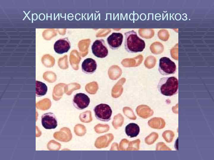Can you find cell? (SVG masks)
<instances>
[{
	"label": "cell",
	"mask_w": 214,
	"mask_h": 160,
	"mask_svg": "<svg viewBox=\"0 0 214 160\" xmlns=\"http://www.w3.org/2000/svg\"><path fill=\"white\" fill-rule=\"evenodd\" d=\"M124 35V47L127 52L133 53L143 51L145 47V42L136 32L132 30L125 33Z\"/></svg>",
	"instance_id": "obj_1"
},
{
	"label": "cell",
	"mask_w": 214,
	"mask_h": 160,
	"mask_svg": "<svg viewBox=\"0 0 214 160\" xmlns=\"http://www.w3.org/2000/svg\"><path fill=\"white\" fill-rule=\"evenodd\" d=\"M178 81L175 76L161 78L158 84L157 88L160 93L165 96H171L178 91Z\"/></svg>",
	"instance_id": "obj_2"
},
{
	"label": "cell",
	"mask_w": 214,
	"mask_h": 160,
	"mask_svg": "<svg viewBox=\"0 0 214 160\" xmlns=\"http://www.w3.org/2000/svg\"><path fill=\"white\" fill-rule=\"evenodd\" d=\"M176 70L175 63L167 57H162L159 60L158 71L163 75H168L174 74Z\"/></svg>",
	"instance_id": "obj_3"
},
{
	"label": "cell",
	"mask_w": 214,
	"mask_h": 160,
	"mask_svg": "<svg viewBox=\"0 0 214 160\" xmlns=\"http://www.w3.org/2000/svg\"><path fill=\"white\" fill-rule=\"evenodd\" d=\"M96 118L103 121H108L111 119L112 110L109 105L105 103H101L96 105L94 109Z\"/></svg>",
	"instance_id": "obj_4"
},
{
	"label": "cell",
	"mask_w": 214,
	"mask_h": 160,
	"mask_svg": "<svg viewBox=\"0 0 214 160\" xmlns=\"http://www.w3.org/2000/svg\"><path fill=\"white\" fill-rule=\"evenodd\" d=\"M91 49L93 55L98 58H105L108 54V48L105 41L102 39L96 40L92 45Z\"/></svg>",
	"instance_id": "obj_5"
},
{
	"label": "cell",
	"mask_w": 214,
	"mask_h": 160,
	"mask_svg": "<svg viewBox=\"0 0 214 160\" xmlns=\"http://www.w3.org/2000/svg\"><path fill=\"white\" fill-rule=\"evenodd\" d=\"M72 102L73 105L77 109L83 110L89 106L90 102V98L84 93H78L74 95Z\"/></svg>",
	"instance_id": "obj_6"
},
{
	"label": "cell",
	"mask_w": 214,
	"mask_h": 160,
	"mask_svg": "<svg viewBox=\"0 0 214 160\" xmlns=\"http://www.w3.org/2000/svg\"><path fill=\"white\" fill-rule=\"evenodd\" d=\"M41 124L46 129H55L57 126V121L55 114L49 112L43 114L41 116Z\"/></svg>",
	"instance_id": "obj_7"
},
{
	"label": "cell",
	"mask_w": 214,
	"mask_h": 160,
	"mask_svg": "<svg viewBox=\"0 0 214 160\" xmlns=\"http://www.w3.org/2000/svg\"><path fill=\"white\" fill-rule=\"evenodd\" d=\"M123 39V36L121 33L113 32L107 38V44L113 49H118L121 46Z\"/></svg>",
	"instance_id": "obj_8"
},
{
	"label": "cell",
	"mask_w": 214,
	"mask_h": 160,
	"mask_svg": "<svg viewBox=\"0 0 214 160\" xmlns=\"http://www.w3.org/2000/svg\"><path fill=\"white\" fill-rule=\"evenodd\" d=\"M71 47L70 43L67 38L58 39L54 45L55 52L60 54L67 52L70 49Z\"/></svg>",
	"instance_id": "obj_9"
},
{
	"label": "cell",
	"mask_w": 214,
	"mask_h": 160,
	"mask_svg": "<svg viewBox=\"0 0 214 160\" xmlns=\"http://www.w3.org/2000/svg\"><path fill=\"white\" fill-rule=\"evenodd\" d=\"M97 64L94 59L88 58L85 59L81 64V68L83 71L86 74H92L96 70Z\"/></svg>",
	"instance_id": "obj_10"
},
{
	"label": "cell",
	"mask_w": 214,
	"mask_h": 160,
	"mask_svg": "<svg viewBox=\"0 0 214 160\" xmlns=\"http://www.w3.org/2000/svg\"><path fill=\"white\" fill-rule=\"evenodd\" d=\"M125 132L128 136L130 137H135L139 134L140 128L137 124L133 123H130L125 127Z\"/></svg>",
	"instance_id": "obj_11"
},
{
	"label": "cell",
	"mask_w": 214,
	"mask_h": 160,
	"mask_svg": "<svg viewBox=\"0 0 214 160\" xmlns=\"http://www.w3.org/2000/svg\"><path fill=\"white\" fill-rule=\"evenodd\" d=\"M48 87L46 84L40 81H36V95L37 97H41L46 94Z\"/></svg>",
	"instance_id": "obj_12"
},
{
	"label": "cell",
	"mask_w": 214,
	"mask_h": 160,
	"mask_svg": "<svg viewBox=\"0 0 214 160\" xmlns=\"http://www.w3.org/2000/svg\"><path fill=\"white\" fill-rule=\"evenodd\" d=\"M166 135L165 140L168 142H171L174 136V132L171 131H167L166 132Z\"/></svg>",
	"instance_id": "obj_13"
}]
</instances>
